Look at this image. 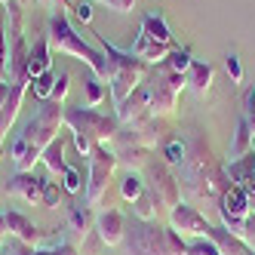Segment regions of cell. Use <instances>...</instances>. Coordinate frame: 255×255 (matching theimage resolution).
Here are the masks:
<instances>
[{
    "instance_id": "6da1fadb",
    "label": "cell",
    "mask_w": 255,
    "mask_h": 255,
    "mask_svg": "<svg viewBox=\"0 0 255 255\" xmlns=\"http://www.w3.org/2000/svg\"><path fill=\"white\" fill-rule=\"evenodd\" d=\"M46 40L52 46V52H59V56H74L80 59L89 71H93V77L99 80H108V62H105V52L93 43H86L80 34L74 31L71 25L68 12H52L49 22H46Z\"/></svg>"
},
{
    "instance_id": "7a4b0ae2",
    "label": "cell",
    "mask_w": 255,
    "mask_h": 255,
    "mask_svg": "<svg viewBox=\"0 0 255 255\" xmlns=\"http://www.w3.org/2000/svg\"><path fill=\"white\" fill-rule=\"evenodd\" d=\"M96 46L105 52V62H108V89H111V102H114V108L123 102V99H129L138 86H144V77H148V71H151V65L148 62H141V59H135L129 49H117L114 43H108L102 34L96 31Z\"/></svg>"
},
{
    "instance_id": "3957f363",
    "label": "cell",
    "mask_w": 255,
    "mask_h": 255,
    "mask_svg": "<svg viewBox=\"0 0 255 255\" xmlns=\"http://www.w3.org/2000/svg\"><path fill=\"white\" fill-rule=\"evenodd\" d=\"M129 255H188V240L169 225L160 228L154 222H138L132 231H126Z\"/></svg>"
},
{
    "instance_id": "277c9868",
    "label": "cell",
    "mask_w": 255,
    "mask_h": 255,
    "mask_svg": "<svg viewBox=\"0 0 255 255\" xmlns=\"http://www.w3.org/2000/svg\"><path fill=\"white\" fill-rule=\"evenodd\" d=\"M117 169V154L108 144H96V151L86 157V206L89 209H105L108 191H111V178Z\"/></svg>"
},
{
    "instance_id": "5b68a950",
    "label": "cell",
    "mask_w": 255,
    "mask_h": 255,
    "mask_svg": "<svg viewBox=\"0 0 255 255\" xmlns=\"http://www.w3.org/2000/svg\"><path fill=\"white\" fill-rule=\"evenodd\" d=\"M65 126L71 132L86 135L93 144H111L117 138V132H120L117 117H108V114L96 111V108H86V105L68 108V111H65Z\"/></svg>"
},
{
    "instance_id": "8992f818",
    "label": "cell",
    "mask_w": 255,
    "mask_h": 255,
    "mask_svg": "<svg viewBox=\"0 0 255 255\" xmlns=\"http://www.w3.org/2000/svg\"><path fill=\"white\" fill-rule=\"evenodd\" d=\"M65 111H68V108H65L62 102H56V99L40 102V111L22 126V135L34 144V148L43 151L49 141L59 138V129L65 126Z\"/></svg>"
},
{
    "instance_id": "52a82bcc",
    "label": "cell",
    "mask_w": 255,
    "mask_h": 255,
    "mask_svg": "<svg viewBox=\"0 0 255 255\" xmlns=\"http://www.w3.org/2000/svg\"><path fill=\"white\" fill-rule=\"evenodd\" d=\"M218 215H222V228H228L234 237L243 234V225L249 218V197L243 188L228 185L218 197Z\"/></svg>"
},
{
    "instance_id": "ba28073f",
    "label": "cell",
    "mask_w": 255,
    "mask_h": 255,
    "mask_svg": "<svg viewBox=\"0 0 255 255\" xmlns=\"http://www.w3.org/2000/svg\"><path fill=\"white\" fill-rule=\"evenodd\" d=\"M169 228L178 231L185 240H191V237H206L212 225L206 222V215L200 212L194 203H188V200H178V203L169 209Z\"/></svg>"
},
{
    "instance_id": "9c48e42d",
    "label": "cell",
    "mask_w": 255,
    "mask_h": 255,
    "mask_svg": "<svg viewBox=\"0 0 255 255\" xmlns=\"http://www.w3.org/2000/svg\"><path fill=\"white\" fill-rule=\"evenodd\" d=\"M148 191L154 194L157 206L160 209H172L178 200H181V181L172 175V169L163 163V166H151V181H148Z\"/></svg>"
},
{
    "instance_id": "30bf717a",
    "label": "cell",
    "mask_w": 255,
    "mask_h": 255,
    "mask_svg": "<svg viewBox=\"0 0 255 255\" xmlns=\"http://www.w3.org/2000/svg\"><path fill=\"white\" fill-rule=\"evenodd\" d=\"M93 231L99 234V240H102L105 246H120V243L126 240V212L117 209V206L99 209L96 228H93Z\"/></svg>"
},
{
    "instance_id": "8fae6325",
    "label": "cell",
    "mask_w": 255,
    "mask_h": 255,
    "mask_svg": "<svg viewBox=\"0 0 255 255\" xmlns=\"http://www.w3.org/2000/svg\"><path fill=\"white\" fill-rule=\"evenodd\" d=\"M114 117H117L120 126H135L141 120H148L151 117V93H148V86H138L129 99H123L117 105Z\"/></svg>"
},
{
    "instance_id": "7c38bea8",
    "label": "cell",
    "mask_w": 255,
    "mask_h": 255,
    "mask_svg": "<svg viewBox=\"0 0 255 255\" xmlns=\"http://www.w3.org/2000/svg\"><path fill=\"white\" fill-rule=\"evenodd\" d=\"M6 154H9V160H12L15 172H34V166H37L40 157H43V151L34 148V144H31L22 132H15V135L6 141Z\"/></svg>"
},
{
    "instance_id": "4fadbf2b",
    "label": "cell",
    "mask_w": 255,
    "mask_h": 255,
    "mask_svg": "<svg viewBox=\"0 0 255 255\" xmlns=\"http://www.w3.org/2000/svg\"><path fill=\"white\" fill-rule=\"evenodd\" d=\"M148 93H151V117H169V114H175L181 93H178V89H172L160 74H157V80L148 86Z\"/></svg>"
},
{
    "instance_id": "5bb4252c",
    "label": "cell",
    "mask_w": 255,
    "mask_h": 255,
    "mask_svg": "<svg viewBox=\"0 0 255 255\" xmlns=\"http://www.w3.org/2000/svg\"><path fill=\"white\" fill-rule=\"evenodd\" d=\"M9 197L15 200H25V203H43V178H37L34 172H15L9 178V188H6Z\"/></svg>"
},
{
    "instance_id": "9a60e30c",
    "label": "cell",
    "mask_w": 255,
    "mask_h": 255,
    "mask_svg": "<svg viewBox=\"0 0 255 255\" xmlns=\"http://www.w3.org/2000/svg\"><path fill=\"white\" fill-rule=\"evenodd\" d=\"M3 215H6V231H9L19 243H25V246H43V234L37 231L34 218H28L25 212H15V209H9V212H3Z\"/></svg>"
},
{
    "instance_id": "2e32d148",
    "label": "cell",
    "mask_w": 255,
    "mask_h": 255,
    "mask_svg": "<svg viewBox=\"0 0 255 255\" xmlns=\"http://www.w3.org/2000/svg\"><path fill=\"white\" fill-rule=\"evenodd\" d=\"M175 46H166V43H157V40H151L144 31H138V37L132 40V46H129V52L135 59H141V62H148V65H163L169 59V52H172Z\"/></svg>"
},
{
    "instance_id": "e0dca14e",
    "label": "cell",
    "mask_w": 255,
    "mask_h": 255,
    "mask_svg": "<svg viewBox=\"0 0 255 255\" xmlns=\"http://www.w3.org/2000/svg\"><path fill=\"white\" fill-rule=\"evenodd\" d=\"M96 228V215H93V209H89L86 203H74L71 206V212H68V231H71V237H68V243H74V246H80L83 240H86V234Z\"/></svg>"
},
{
    "instance_id": "ac0fdd59",
    "label": "cell",
    "mask_w": 255,
    "mask_h": 255,
    "mask_svg": "<svg viewBox=\"0 0 255 255\" xmlns=\"http://www.w3.org/2000/svg\"><path fill=\"white\" fill-rule=\"evenodd\" d=\"M228 181L237 188H243L246 194H255V154H246L240 160H228Z\"/></svg>"
},
{
    "instance_id": "d6986e66",
    "label": "cell",
    "mask_w": 255,
    "mask_h": 255,
    "mask_svg": "<svg viewBox=\"0 0 255 255\" xmlns=\"http://www.w3.org/2000/svg\"><path fill=\"white\" fill-rule=\"evenodd\" d=\"M28 56L31 46L25 37L9 40V83H28Z\"/></svg>"
},
{
    "instance_id": "ffe728a7",
    "label": "cell",
    "mask_w": 255,
    "mask_h": 255,
    "mask_svg": "<svg viewBox=\"0 0 255 255\" xmlns=\"http://www.w3.org/2000/svg\"><path fill=\"white\" fill-rule=\"evenodd\" d=\"M28 89H31V83H12V93H9L6 105L0 108V135H3V138L12 129V123L19 120V111H22V102H25Z\"/></svg>"
},
{
    "instance_id": "44dd1931",
    "label": "cell",
    "mask_w": 255,
    "mask_h": 255,
    "mask_svg": "<svg viewBox=\"0 0 255 255\" xmlns=\"http://www.w3.org/2000/svg\"><path fill=\"white\" fill-rule=\"evenodd\" d=\"M46 71H52V46L46 40V34H43V37L31 46V56H28V83L34 77L46 74Z\"/></svg>"
},
{
    "instance_id": "7402d4cb",
    "label": "cell",
    "mask_w": 255,
    "mask_h": 255,
    "mask_svg": "<svg viewBox=\"0 0 255 255\" xmlns=\"http://www.w3.org/2000/svg\"><path fill=\"white\" fill-rule=\"evenodd\" d=\"M141 31L148 34L151 40H157V43H166V46H175V37H172V31H169V25H166V19H163L160 12H148L141 19Z\"/></svg>"
},
{
    "instance_id": "603a6c76",
    "label": "cell",
    "mask_w": 255,
    "mask_h": 255,
    "mask_svg": "<svg viewBox=\"0 0 255 255\" xmlns=\"http://www.w3.org/2000/svg\"><path fill=\"white\" fill-rule=\"evenodd\" d=\"M212 80H215V68H212L209 62H197V59H194V65H191V71H188V86L194 89L197 96H206L209 86H212Z\"/></svg>"
},
{
    "instance_id": "cb8c5ba5",
    "label": "cell",
    "mask_w": 255,
    "mask_h": 255,
    "mask_svg": "<svg viewBox=\"0 0 255 255\" xmlns=\"http://www.w3.org/2000/svg\"><path fill=\"white\" fill-rule=\"evenodd\" d=\"M40 163L46 166V172H49V175H62V172L68 169V160H65V138H62V135H59L56 141H49L46 148H43Z\"/></svg>"
},
{
    "instance_id": "d4e9b609",
    "label": "cell",
    "mask_w": 255,
    "mask_h": 255,
    "mask_svg": "<svg viewBox=\"0 0 255 255\" xmlns=\"http://www.w3.org/2000/svg\"><path fill=\"white\" fill-rule=\"evenodd\" d=\"M252 154V126L246 117L237 120V132H234V141H231V151H228V160H240Z\"/></svg>"
},
{
    "instance_id": "484cf974",
    "label": "cell",
    "mask_w": 255,
    "mask_h": 255,
    "mask_svg": "<svg viewBox=\"0 0 255 255\" xmlns=\"http://www.w3.org/2000/svg\"><path fill=\"white\" fill-rule=\"evenodd\" d=\"M117 188H120V197L126 200V203H135V200L144 194V188H148V181H144L138 172H126Z\"/></svg>"
},
{
    "instance_id": "4316f807",
    "label": "cell",
    "mask_w": 255,
    "mask_h": 255,
    "mask_svg": "<svg viewBox=\"0 0 255 255\" xmlns=\"http://www.w3.org/2000/svg\"><path fill=\"white\" fill-rule=\"evenodd\" d=\"M132 212H135V218L138 222H154L157 218V212H160V206H157V200H154V194L144 188V194L132 203Z\"/></svg>"
},
{
    "instance_id": "83f0119b",
    "label": "cell",
    "mask_w": 255,
    "mask_h": 255,
    "mask_svg": "<svg viewBox=\"0 0 255 255\" xmlns=\"http://www.w3.org/2000/svg\"><path fill=\"white\" fill-rule=\"evenodd\" d=\"M108 96V89H105V80L99 77H86L83 80V99H86V108H99Z\"/></svg>"
},
{
    "instance_id": "f1b7e54d",
    "label": "cell",
    "mask_w": 255,
    "mask_h": 255,
    "mask_svg": "<svg viewBox=\"0 0 255 255\" xmlns=\"http://www.w3.org/2000/svg\"><path fill=\"white\" fill-rule=\"evenodd\" d=\"M31 93L37 96L40 102H49L52 93H56V71H46V74L34 77V80H31Z\"/></svg>"
},
{
    "instance_id": "f546056e",
    "label": "cell",
    "mask_w": 255,
    "mask_h": 255,
    "mask_svg": "<svg viewBox=\"0 0 255 255\" xmlns=\"http://www.w3.org/2000/svg\"><path fill=\"white\" fill-rule=\"evenodd\" d=\"M163 157H166V166H169V169L185 166V160H188V144L181 141V138H172L166 148H163Z\"/></svg>"
},
{
    "instance_id": "4dcf8cb0",
    "label": "cell",
    "mask_w": 255,
    "mask_h": 255,
    "mask_svg": "<svg viewBox=\"0 0 255 255\" xmlns=\"http://www.w3.org/2000/svg\"><path fill=\"white\" fill-rule=\"evenodd\" d=\"M163 65H166L169 71H178V74H185V77H188V71H191V65H194V56H191L188 49H181V46H175V49L169 52V59L163 62Z\"/></svg>"
},
{
    "instance_id": "1f68e13d",
    "label": "cell",
    "mask_w": 255,
    "mask_h": 255,
    "mask_svg": "<svg viewBox=\"0 0 255 255\" xmlns=\"http://www.w3.org/2000/svg\"><path fill=\"white\" fill-rule=\"evenodd\" d=\"M62 188H65V194L77 197V194L86 188V178H83V172H80L77 166H68V169L62 172Z\"/></svg>"
},
{
    "instance_id": "d6a6232c",
    "label": "cell",
    "mask_w": 255,
    "mask_h": 255,
    "mask_svg": "<svg viewBox=\"0 0 255 255\" xmlns=\"http://www.w3.org/2000/svg\"><path fill=\"white\" fill-rule=\"evenodd\" d=\"M188 255H222V249H218V243L206 234V237H191L188 240Z\"/></svg>"
},
{
    "instance_id": "836d02e7",
    "label": "cell",
    "mask_w": 255,
    "mask_h": 255,
    "mask_svg": "<svg viewBox=\"0 0 255 255\" xmlns=\"http://www.w3.org/2000/svg\"><path fill=\"white\" fill-rule=\"evenodd\" d=\"M0 83H9V31L0 25Z\"/></svg>"
},
{
    "instance_id": "e575fe53",
    "label": "cell",
    "mask_w": 255,
    "mask_h": 255,
    "mask_svg": "<svg viewBox=\"0 0 255 255\" xmlns=\"http://www.w3.org/2000/svg\"><path fill=\"white\" fill-rule=\"evenodd\" d=\"M62 194H65L62 181H43V206L59 209L62 206Z\"/></svg>"
},
{
    "instance_id": "d590c367",
    "label": "cell",
    "mask_w": 255,
    "mask_h": 255,
    "mask_svg": "<svg viewBox=\"0 0 255 255\" xmlns=\"http://www.w3.org/2000/svg\"><path fill=\"white\" fill-rule=\"evenodd\" d=\"M225 71H228L231 83H243V65H240V59H237L234 52H228V59H225Z\"/></svg>"
},
{
    "instance_id": "8d00e7d4",
    "label": "cell",
    "mask_w": 255,
    "mask_h": 255,
    "mask_svg": "<svg viewBox=\"0 0 255 255\" xmlns=\"http://www.w3.org/2000/svg\"><path fill=\"white\" fill-rule=\"evenodd\" d=\"M68 89H71V74H68V71H59V74H56V93H52V99L65 105Z\"/></svg>"
},
{
    "instance_id": "74e56055",
    "label": "cell",
    "mask_w": 255,
    "mask_h": 255,
    "mask_svg": "<svg viewBox=\"0 0 255 255\" xmlns=\"http://www.w3.org/2000/svg\"><path fill=\"white\" fill-rule=\"evenodd\" d=\"M89 3H102V6H108L111 12H132L138 0H89Z\"/></svg>"
},
{
    "instance_id": "f35d334b",
    "label": "cell",
    "mask_w": 255,
    "mask_h": 255,
    "mask_svg": "<svg viewBox=\"0 0 255 255\" xmlns=\"http://www.w3.org/2000/svg\"><path fill=\"white\" fill-rule=\"evenodd\" d=\"M71 15H74L80 25H89L93 22V3H89V0H80V3L71 6Z\"/></svg>"
},
{
    "instance_id": "ab89813d",
    "label": "cell",
    "mask_w": 255,
    "mask_h": 255,
    "mask_svg": "<svg viewBox=\"0 0 255 255\" xmlns=\"http://www.w3.org/2000/svg\"><path fill=\"white\" fill-rule=\"evenodd\" d=\"M71 141H74V148H77V154H80V157H89V154L96 151V144L89 141L86 135H80V132H71Z\"/></svg>"
},
{
    "instance_id": "60d3db41",
    "label": "cell",
    "mask_w": 255,
    "mask_h": 255,
    "mask_svg": "<svg viewBox=\"0 0 255 255\" xmlns=\"http://www.w3.org/2000/svg\"><path fill=\"white\" fill-rule=\"evenodd\" d=\"M243 117L249 120V126H252V132H255V86L246 93V99H243Z\"/></svg>"
},
{
    "instance_id": "b9f144b4",
    "label": "cell",
    "mask_w": 255,
    "mask_h": 255,
    "mask_svg": "<svg viewBox=\"0 0 255 255\" xmlns=\"http://www.w3.org/2000/svg\"><path fill=\"white\" fill-rule=\"evenodd\" d=\"M240 240H243L249 249H255V212H249L246 225H243V234H240Z\"/></svg>"
},
{
    "instance_id": "7bdbcfd3",
    "label": "cell",
    "mask_w": 255,
    "mask_h": 255,
    "mask_svg": "<svg viewBox=\"0 0 255 255\" xmlns=\"http://www.w3.org/2000/svg\"><path fill=\"white\" fill-rule=\"evenodd\" d=\"M34 3H40V6L49 9V12H68L71 6H74L71 0H34Z\"/></svg>"
},
{
    "instance_id": "ee69618b",
    "label": "cell",
    "mask_w": 255,
    "mask_h": 255,
    "mask_svg": "<svg viewBox=\"0 0 255 255\" xmlns=\"http://www.w3.org/2000/svg\"><path fill=\"white\" fill-rule=\"evenodd\" d=\"M28 255H65V249H62V243L59 246H34Z\"/></svg>"
},
{
    "instance_id": "f6af8a7d",
    "label": "cell",
    "mask_w": 255,
    "mask_h": 255,
    "mask_svg": "<svg viewBox=\"0 0 255 255\" xmlns=\"http://www.w3.org/2000/svg\"><path fill=\"white\" fill-rule=\"evenodd\" d=\"M9 93H12V83H0V108L6 105V99H9Z\"/></svg>"
},
{
    "instance_id": "bcb514c9",
    "label": "cell",
    "mask_w": 255,
    "mask_h": 255,
    "mask_svg": "<svg viewBox=\"0 0 255 255\" xmlns=\"http://www.w3.org/2000/svg\"><path fill=\"white\" fill-rule=\"evenodd\" d=\"M3 237H6V215L0 212V243H3Z\"/></svg>"
},
{
    "instance_id": "7dc6e473",
    "label": "cell",
    "mask_w": 255,
    "mask_h": 255,
    "mask_svg": "<svg viewBox=\"0 0 255 255\" xmlns=\"http://www.w3.org/2000/svg\"><path fill=\"white\" fill-rule=\"evenodd\" d=\"M31 249H34V246H28V249H25V243H22V246H19V249H12V252H6V255H28V252H31Z\"/></svg>"
},
{
    "instance_id": "c3c4849f",
    "label": "cell",
    "mask_w": 255,
    "mask_h": 255,
    "mask_svg": "<svg viewBox=\"0 0 255 255\" xmlns=\"http://www.w3.org/2000/svg\"><path fill=\"white\" fill-rule=\"evenodd\" d=\"M249 197V212H255V194H246Z\"/></svg>"
},
{
    "instance_id": "681fc988",
    "label": "cell",
    "mask_w": 255,
    "mask_h": 255,
    "mask_svg": "<svg viewBox=\"0 0 255 255\" xmlns=\"http://www.w3.org/2000/svg\"><path fill=\"white\" fill-rule=\"evenodd\" d=\"M252 154H255V132H252Z\"/></svg>"
},
{
    "instance_id": "f907efd6",
    "label": "cell",
    "mask_w": 255,
    "mask_h": 255,
    "mask_svg": "<svg viewBox=\"0 0 255 255\" xmlns=\"http://www.w3.org/2000/svg\"><path fill=\"white\" fill-rule=\"evenodd\" d=\"M0 3H3V6H6V3H9V0H0Z\"/></svg>"
},
{
    "instance_id": "816d5d0a",
    "label": "cell",
    "mask_w": 255,
    "mask_h": 255,
    "mask_svg": "<svg viewBox=\"0 0 255 255\" xmlns=\"http://www.w3.org/2000/svg\"><path fill=\"white\" fill-rule=\"evenodd\" d=\"M0 246H3V243H0Z\"/></svg>"
}]
</instances>
